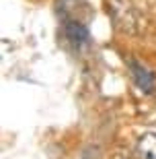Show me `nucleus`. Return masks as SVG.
<instances>
[{"label": "nucleus", "instance_id": "nucleus-1", "mask_svg": "<svg viewBox=\"0 0 156 159\" xmlns=\"http://www.w3.org/2000/svg\"><path fill=\"white\" fill-rule=\"evenodd\" d=\"M109 15L119 31L125 33L136 31V12L127 0H109Z\"/></svg>", "mask_w": 156, "mask_h": 159}, {"label": "nucleus", "instance_id": "nucleus-2", "mask_svg": "<svg viewBox=\"0 0 156 159\" xmlns=\"http://www.w3.org/2000/svg\"><path fill=\"white\" fill-rule=\"evenodd\" d=\"M127 68H129V75H132L133 83L138 85V89L142 91V93H146V95L154 93L156 79L144 64H140L138 60H133V58H127Z\"/></svg>", "mask_w": 156, "mask_h": 159}, {"label": "nucleus", "instance_id": "nucleus-3", "mask_svg": "<svg viewBox=\"0 0 156 159\" xmlns=\"http://www.w3.org/2000/svg\"><path fill=\"white\" fill-rule=\"evenodd\" d=\"M64 35L66 39L76 48L88 46L91 41V33H88V27L80 21H74V19H66L64 21Z\"/></svg>", "mask_w": 156, "mask_h": 159}, {"label": "nucleus", "instance_id": "nucleus-4", "mask_svg": "<svg viewBox=\"0 0 156 159\" xmlns=\"http://www.w3.org/2000/svg\"><path fill=\"white\" fill-rule=\"evenodd\" d=\"M138 159H156V132H144L136 143Z\"/></svg>", "mask_w": 156, "mask_h": 159}]
</instances>
